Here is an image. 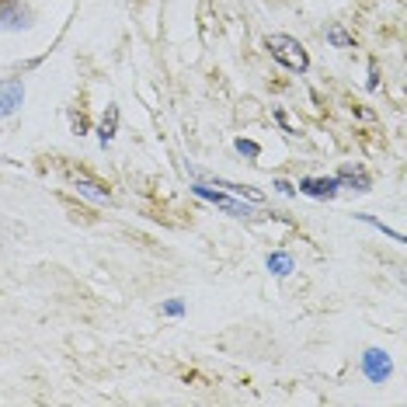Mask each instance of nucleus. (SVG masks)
<instances>
[{"label":"nucleus","mask_w":407,"mask_h":407,"mask_svg":"<svg viewBox=\"0 0 407 407\" xmlns=\"http://www.w3.org/2000/svg\"><path fill=\"white\" fill-rule=\"evenodd\" d=\"M390 358H386V352H380V348H369V352L362 355V373L369 376L373 383H383L386 376H390Z\"/></svg>","instance_id":"20e7f679"},{"label":"nucleus","mask_w":407,"mask_h":407,"mask_svg":"<svg viewBox=\"0 0 407 407\" xmlns=\"http://www.w3.org/2000/svg\"><path fill=\"white\" fill-rule=\"evenodd\" d=\"M265 265H268L271 275L286 278V275L293 271V258H289V254H282V251H275V254H268V261H265Z\"/></svg>","instance_id":"1a4fd4ad"},{"label":"nucleus","mask_w":407,"mask_h":407,"mask_svg":"<svg viewBox=\"0 0 407 407\" xmlns=\"http://www.w3.org/2000/svg\"><path fill=\"white\" fill-rule=\"evenodd\" d=\"M216 189H230L233 195H241V199H251V202H261V199H265V195H261L258 189H247V185H233V181H219V178H216Z\"/></svg>","instance_id":"9b49d317"},{"label":"nucleus","mask_w":407,"mask_h":407,"mask_svg":"<svg viewBox=\"0 0 407 407\" xmlns=\"http://www.w3.org/2000/svg\"><path fill=\"white\" fill-rule=\"evenodd\" d=\"M275 189L282 191V195H296V189H293V185H289V181H275Z\"/></svg>","instance_id":"2eb2a0df"},{"label":"nucleus","mask_w":407,"mask_h":407,"mask_svg":"<svg viewBox=\"0 0 407 407\" xmlns=\"http://www.w3.org/2000/svg\"><path fill=\"white\" fill-rule=\"evenodd\" d=\"M195 195L199 199H206V202H216L219 209H226L230 216H237V219H254V213H251V206H244V202H237V199H230V195H219V191H213L209 185H195Z\"/></svg>","instance_id":"f03ea898"},{"label":"nucleus","mask_w":407,"mask_h":407,"mask_svg":"<svg viewBox=\"0 0 407 407\" xmlns=\"http://www.w3.org/2000/svg\"><path fill=\"white\" fill-rule=\"evenodd\" d=\"M77 191H81L84 199H91V202H109L111 199V191L101 185V181H91V178H84V174H77Z\"/></svg>","instance_id":"0eeeda50"},{"label":"nucleus","mask_w":407,"mask_h":407,"mask_svg":"<svg viewBox=\"0 0 407 407\" xmlns=\"http://www.w3.org/2000/svg\"><path fill=\"white\" fill-rule=\"evenodd\" d=\"M115 129H119V109L109 105V109H105V119H101V126H98V139H101V146H109L111 139H115Z\"/></svg>","instance_id":"6e6552de"},{"label":"nucleus","mask_w":407,"mask_h":407,"mask_svg":"<svg viewBox=\"0 0 407 407\" xmlns=\"http://www.w3.org/2000/svg\"><path fill=\"white\" fill-rule=\"evenodd\" d=\"M268 53L286 66V70H293V74H303L306 66H310V56H306V49L299 46L296 39H289V35H268Z\"/></svg>","instance_id":"f257e3e1"},{"label":"nucleus","mask_w":407,"mask_h":407,"mask_svg":"<svg viewBox=\"0 0 407 407\" xmlns=\"http://www.w3.org/2000/svg\"><path fill=\"white\" fill-rule=\"evenodd\" d=\"M327 42H331V46H338V49H352V46H355V39L341 25H331V28H327Z\"/></svg>","instance_id":"9d476101"},{"label":"nucleus","mask_w":407,"mask_h":407,"mask_svg":"<svg viewBox=\"0 0 407 407\" xmlns=\"http://www.w3.org/2000/svg\"><path fill=\"white\" fill-rule=\"evenodd\" d=\"M4 21H7L11 28H21L25 25V14H18L11 4H0V25H4Z\"/></svg>","instance_id":"f8f14e48"},{"label":"nucleus","mask_w":407,"mask_h":407,"mask_svg":"<svg viewBox=\"0 0 407 407\" xmlns=\"http://www.w3.org/2000/svg\"><path fill=\"white\" fill-rule=\"evenodd\" d=\"M164 313H167V317H181V313H185V303H181V299H171V303H164Z\"/></svg>","instance_id":"4468645a"},{"label":"nucleus","mask_w":407,"mask_h":407,"mask_svg":"<svg viewBox=\"0 0 407 407\" xmlns=\"http://www.w3.org/2000/svg\"><path fill=\"white\" fill-rule=\"evenodd\" d=\"M338 185H348V189L355 191H369V174L362 171V167H355V164H345L341 171H338Z\"/></svg>","instance_id":"423d86ee"},{"label":"nucleus","mask_w":407,"mask_h":407,"mask_svg":"<svg viewBox=\"0 0 407 407\" xmlns=\"http://www.w3.org/2000/svg\"><path fill=\"white\" fill-rule=\"evenodd\" d=\"M233 146H237V154H244V157H258V154H261V146L251 143V139H237Z\"/></svg>","instance_id":"ddd939ff"},{"label":"nucleus","mask_w":407,"mask_h":407,"mask_svg":"<svg viewBox=\"0 0 407 407\" xmlns=\"http://www.w3.org/2000/svg\"><path fill=\"white\" fill-rule=\"evenodd\" d=\"M338 189H341L338 178H303V181H299V191L310 195V199H334Z\"/></svg>","instance_id":"39448f33"},{"label":"nucleus","mask_w":407,"mask_h":407,"mask_svg":"<svg viewBox=\"0 0 407 407\" xmlns=\"http://www.w3.org/2000/svg\"><path fill=\"white\" fill-rule=\"evenodd\" d=\"M21 101H25V84L18 81V77L0 81V119L14 115V111L21 109Z\"/></svg>","instance_id":"7ed1b4c3"}]
</instances>
